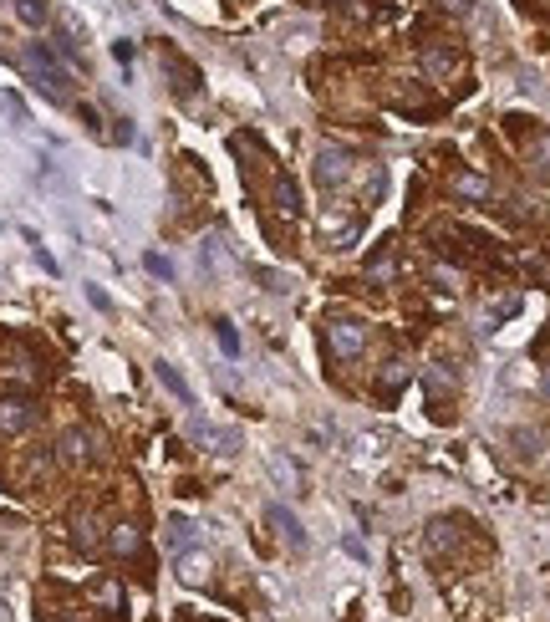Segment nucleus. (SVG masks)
Instances as JSON below:
<instances>
[{"instance_id": "obj_27", "label": "nucleus", "mask_w": 550, "mask_h": 622, "mask_svg": "<svg viewBox=\"0 0 550 622\" xmlns=\"http://www.w3.org/2000/svg\"><path fill=\"white\" fill-rule=\"evenodd\" d=\"M438 5H444L448 16H469L474 11V0H438Z\"/></svg>"}, {"instance_id": "obj_18", "label": "nucleus", "mask_w": 550, "mask_h": 622, "mask_svg": "<svg viewBox=\"0 0 550 622\" xmlns=\"http://www.w3.org/2000/svg\"><path fill=\"white\" fill-rule=\"evenodd\" d=\"M448 189H453L459 199H489V194H494L484 174H453V179H448Z\"/></svg>"}, {"instance_id": "obj_7", "label": "nucleus", "mask_w": 550, "mask_h": 622, "mask_svg": "<svg viewBox=\"0 0 550 622\" xmlns=\"http://www.w3.org/2000/svg\"><path fill=\"white\" fill-rule=\"evenodd\" d=\"M174 571H179V581H183V587H209V577H214V561H209V551L189 546V551H179Z\"/></svg>"}, {"instance_id": "obj_3", "label": "nucleus", "mask_w": 550, "mask_h": 622, "mask_svg": "<svg viewBox=\"0 0 550 622\" xmlns=\"http://www.w3.org/2000/svg\"><path fill=\"white\" fill-rule=\"evenodd\" d=\"M36 418H41L36 398H26V393H5V398H0V434H5V439L36 429Z\"/></svg>"}, {"instance_id": "obj_30", "label": "nucleus", "mask_w": 550, "mask_h": 622, "mask_svg": "<svg viewBox=\"0 0 550 622\" xmlns=\"http://www.w3.org/2000/svg\"><path fill=\"white\" fill-rule=\"evenodd\" d=\"M546 388H550V377H546Z\"/></svg>"}, {"instance_id": "obj_29", "label": "nucleus", "mask_w": 550, "mask_h": 622, "mask_svg": "<svg viewBox=\"0 0 550 622\" xmlns=\"http://www.w3.org/2000/svg\"><path fill=\"white\" fill-rule=\"evenodd\" d=\"M515 311H520V296H505V301L494 307V316H515Z\"/></svg>"}, {"instance_id": "obj_16", "label": "nucleus", "mask_w": 550, "mask_h": 622, "mask_svg": "<svg viewBox=\"0 0 550 622\" xmlns=\"http://www.w3.org/2000/svg\"><path fill=\"white\" fill-rule=\"evenodd\" d=\"M194 540H199V525H194V520H183V516H168V531H163V546H168L174 556H179V551H189Z\"/></svg>"}, {"instance_id": "obj_1", "label": "nucleus", "mask_w": 550, "mask_h": 622, "mask_svg": "<svg viewBox=\"0 0 550 622\" xmlns=\"http://www.w3.org/2000/svg\"><path fill=\"white\" fill-rule=\"evenodd\" d=\"M321 337H326L331 362H352V357H362V347H367V327L357 316H331L321 327Z\"/></svg>"}, {"instance_id": "obj_10", "label": "nucleus", "mask_w": 550, "mask_h": 622, "mask_svg": "<svg viewBox=\"0 0 550 622\" xmlns=\"http://www.w3.org/2000/svg\"><path fill=\"white\" fill-rule=\"evenodd\" d=\"M270 525H275V536H281L290 551H306V531H301V520H296V510H290V505H281V500H275V505H270Z\"/></svg>"}, {"instance_id": "obj_19", "label": "nucleus", "mask_w": 550, "mask_h": 622, "mask_svg": "<svg viewBox=\"0 0 550 622\" xmlns=\"http://www.w3.org/2000/svg\"><path fill=\"white\" fill-rule=\"evenodd\" d=\"M153 373H159V383L179 398V403H189V408H194V393H189V383L179 377V368H174V362H153Z\"/></svg>"}, {"instance_id": "obj_14", "label": "nucleus", "mask_w": 550, "mask_h": 622, "mask_svg": "<svg viewBox=\"0 0 550 622\" xmlns=\"http://www.w3.org/2000/svg\"><path fill=\"white\" fill-rule=\"evenodd\" d=\"M407 388V357H387L377 368V398H398Z\"/></svg>"}, {"instance_id": "obj_13", "label": "nucleus", "mask_w": 550, "mask_h": 622, "mask_svg": "<svg viewBox=\"0 0 550 622\" xmlns=\"http://www.w3.org/2000/svg\"><path fill=\"white\" fill-rule=\"evenodd\" d=\"M423 546H428V556H448L459 546V520H428Z\"/></svg>"}, {"instance_id": "obj_8", "label": "nucleus", "mask_w": 550, "mask_h": 622, "mask_svg": "<svg viewBox=\"0 0 550 622\" xmlns=\"http://www.w3.org/2000/svg\"><path fill=\"white\" fill-rule=\"evenodd\" d=\"M423 393H428V408L448 414V403H453V393H459V383H453L448 368H428V373H423Z\"/></svg>"}, {"instance_id": "obj_22", "label": "nucleus", "mask_w": 550, "mask_h": 622, "mask_svg": "<svg viewBox=\"0 0 550 622\" xmlns=\"http://www.w3.org/2000/svg\"><path fill=\"white\" fill-rule=\"evenodd\" d=\"M16 16L26 26H46L51 21V11H46V0H16Z\"/></svg>"}, {"instance_id": "obj_5", "label": "nucleus", "mask_w": 550, "mask_h": 622, "mask_svg": "<svg viewBox=\"0 0 550 622\" xmlns=\"http://www.w3.org/2000/svg\"><path fill=\"white\" fill-rule=\"evenodd\" d=\"M316 229H321L326 245H352V240H357V214L346 205H326L321 214H316Z\"/></svg>"}, {"instance_id": "obj_6", "label": "nucleus", "mask_w": 550, "mask_h": 622, "mask_svg": "<svg viewBox=\"0 0 550 622\" xmlns=\"http://www.w3.org/2000/svg\"><path fill=\"white\" fill-rule=\"evenodd\" d=\"M57 455L66 459V464H92V459H97V434H92V429H66V434L57 439Z\"/></svg>"}, {"instance_id": "obj_24", "label": "nucleus", "mask_w": 550, "mask_h": 622, "mask_svg": "<svg viewBox=\"0 0 550 622\" xmlns=\"http://www.w3.org/2000/svg\"><path fill=\"white\" fill-rule=\"evenodd\" d=\"M92 597H97V602H107V607H118V602H122V592H118V581H97V587H92Z\"/></svg>"}, {"instance_id": "obj_25", "label": "nucleus", "mask_w": 550, "mask_h": 622, "mask_svg": "<svg viewBox=\"0 0 550 622\" xmlns=\"http://www.w3.org/2000/svg\"><path fill=\"white\" fill-rule=\"evenodd\" d=\"M275 475L290 485V490H301V475H296V464H285V459H275Z\"/></svg>"}, {"instance_id": "obj_21", "label": "nucleus", "mask_w": 550, "mask_h": 622, "mask_svg": "<svg viewBox=\"0 0 550 622\" xmlns=\"http://www.w3.org/2000/svg\"><path fill=\"white\" fill-rule=\"evenodd\" d=\"M5 373L16 377V383H36V357H31V353H11Z\"/></svg>"}, {"instance_id": "obj_20", "label": "nucleus", "mask_w": 550, "mask_h": 622, "mask_svg": "<svg viewBox=\"0 0 550 622\" xmlns=\"http://www.w3.org/2000/svg\"><path fill=\"white\" fill-rule=\"evenodd\" d=\"M525 159H530V168L535 174H550V133H535L525 144Z\"/></svg>"}, {"instance_id": "obj_4", "label": "nucleus", "mask_w": 550, "mask_h": 622, "mask_svg": "<svg viewBox=\"0 0 550 622\" xmlns=\"http://www.w3.org/2000/svg\"><path fill=\"white\" fill-rule=\"evenodd\" d=\"M311 174H316V184L321 189H342V184H352L357 164H352V153H342V148H321L316 164H311Z\"/></svg>"}, {"instance_id": "obj_15", "label": "nucleus", "mask_w": 550, "mask_h": 622, "mask_svg": "<svg viewBox=\"0 0 550 622\" xmlns=\"http://www.w3.org/2000/svg\"><path fill=\"white\" fill-rule=\"evenodd\" d=\"M398 276V250H392V240H383V245L372 250V260H367V281L372 286H387Z\"/></svg>"}, {"instance_id": "obj_17", "label": "nucleus", "mask_w": 550, "mask_h": 622, "mask_svg": "<svg viewBox=\"0 0 550 622\" xmlns=\"http://www.w3.org/2000/svg\"><path fill=\"white\" fill-rule=\"evenodd\" d=\"M275 209H281V214H301V184H296L285 168L275 174Z\"/></svg>"}, {"instance_id": "obj_11", "label": "nucleus", "mask_w": 550, "mask_h": 622, "mask_svg": "<svg viewBox=\"0 0 550 622\" xmlns=\"http://www.w3.org/2000/svg\"><path fill=\"white\" fill-rule=\"evenodd\" d=\"M107 551H112L118 561H133L143 551V531L133 525V520H118V525L107 531Z\"/></svg>"}, {"instance_id": "obj_26", "label": "nucleus", "mask_w": 550, "mask_h": 622, "mask_svg": "<svg viewBox=\"0 0 550 622\" xmlns=\"http://www.w3.org/2000/svg\"><path fill=\"white\" fill-rule=\"evenodd\" d=\"M342 546H346V556L367 561V546H362V536H342Z\"/></svg>"}, {"instance_id": "obj_9", "label": "nucleus", "mask_w": 550, "mask_h": 622, "mask_svg": "<svg viewBox=\"0 0 550 622\" xmlns=\"http://www.w3.org/2000/svg\"><path fill=\"white\" fill-rule=\"evenodd\" d=\"M423 72L433 77V82H453L459 77V51L453 46H423Z\"/></svg>"}, {"instance_id": "obj_23", "label": "nucleus", "mask_w": 550, "mask_h": 622, "mask_svg": "<svg viewBox=\"0 0 550 622\" xmlns=\"http://www.w3.org/2000/svg\"><path fill=\"white\" fill-rule=\"evenodd\" d=\"M214 337H220V353L224 357H240V332L229 322H214Z\"/></svg>"}, {"instance_id": "obj_12", "label": "nucleus", "mask_w": 550, "mask_h": 622, "mask_svg": "<svg viewBox=\"0 0 550 622\" xmlns=\"http://www.w3.org/2000/svg\"><path fill=\"white\" fill-rule=\"evenodd\" d=\"M72 546L77 551H97L102 546V520L92 510H72Z\"/></svg>"}, {"instance_id": "obj_28", "label": "nucleus", "mask_w": 550, "mask_h": 622, "mask_svg": "<svg viewBox=\"0 0 550 622\" xmlns=\"http://www.w3.org/2000/svg\"><path fill=\"white\" fill-rule=\"evenodd\" d=\"M148 270H153V276H163V281H168V276H174V266H168V260H163V255H148Z\"/></svg>"}, {"instance_id": "obj_2", "label": "nucleus", "mask_w": 550, "mask_h": 622, "mask_svg": "<svg viewBox=\"0 0 550 622\" xmlns=\"http://www.w3.org/2000/svg\"><path fill=\"white\" fill-rule=\"evenodd\" d=\"M20 62H26L31 82H36L51 103H66V72L57 66V57H51L46 46H26V57H20Z\"/></svg>"}]
</instances>
